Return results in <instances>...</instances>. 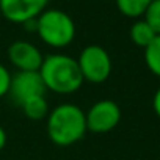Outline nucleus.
I'll list each match as a JSON object with an SVG mask.
<instances>
[{
  "label": "nucleus",
  "instance_id": "obj_1",
  "mask_svg": "<svg viewBox=\"0 0 160 160\" xmlns=\"http://www.w3.org/2000/svg\"><path fill=\"white\" fill-rule=\"evenodd\" d=\"M47 135L53 144L66 148L80 141L87 133L85 112L75 104H60L47 115Z\"/></svg>",
  "mask_w": 160,
  "mask_h": 160
},
{
  "label": "nucleus",
  "instance_id": "obj_2",
  "mask_svg": "<svg viewBox=\"0 0 160 160\" xmlns=\"http://www.w3.org/2000/svg\"><path fill=\"white\" fill-rule=\"evenodd\" d=\"M38 72L46 90L57 94H72L82 88L85 82L77 60L64 53H50L44 57Z\"/></svg>",
  "mask_w": 160,
  "mask_h": 160
},
{
  "label": "nucleus",
  "instance_id": "obj_3",
  "mask_svg": "<svg viewBox=\"0 0 160 160\" xmlns=\"http://www.w3.org/2000/svg\"><path fill=\"white\" fill-rule=\"evenodd\" d=\"M35 32L44 44L55 49H63L74 41L75 24L68 13L57 8H46L36 18Z\"/></svg>",
  "mask_w": 160,
  "mask_h": 160
},
{
  "label": "nucleus",
  "instance_id": "obj_4",
  "mask_svg": "<svg viewBox=\"0 0 160 160\" xmlns=\"http://www.w3.org/2000/svg\"><path fill=\"white\" fill-rule=\"evenodd\" d=\"M77 64L83 80L90 83H104L112 74V58L108 52L98 44L87 46L80 52Z\"/></svg>",
  "mask_w": 160,
  "mask_h": 160
},
{
  "label": "nucleus",
  "instance_id": "obj_5",
  "mask_svg": "<svg viewBox=\"0 0 160 160\" xmlns=\"http://www.w3.org/2000/svg\"><path fill=\"white\" fill-rule=\"evenodd\" d=\"M87 129L94 133H107L113 130L121 121V108L110 99L98 101L85 113Z\"/></svg>",
  "mask_w": 160,
  "mask_h": 160
},
{
  "label": "nucleus",
  "instance_id": "obj_6",
  "mask_svg": "<svg viewBox=\"0 0 160 160\" xmlns=\"http://www.w3.org/2000/svg\"><path fill=\"white\" fill-rule=\"evenodd\" d=\"M46 87L38 71H18L11 75L10 93L13 101L21 105L33 96H46Z\"/></svg>",
  "mask_w": 160,
  "mask_h": 160
},
{
  "label": "nucleus",
  "instance_id": "obj_7",
  "mask_svg": "<svg viewBox=\"0 0 160 160\" xmlns=\"http://www.w3.org/2000/svg\"><path fill=\"white\" fill-rule=\"evenodd\" d=\"M49 0H0V13L13 24H25L36 19L46 8Z\"/></svg>",
  "mask_w": 160,
  "mask_h": 160
},
{
  "label": "nucleus",
  "instance_id": "obj_8",
  "mask_svg": "<svg viewBox=\"0 0 160 160\" xmlns=\"http://www.w3.org/2000/svg\"><path fill=\"white\" fill-rule=\"evenodd\" d=\"M8 60L18 71H39L44 55L41 50L28 41H14L8 47Z\"/></svg>",
  "mask_w": 160,
  "mask_h": 160
},
{
  "label": "nucleus",
  "instance_id": "obj_9",
  "mask_svg": "<svg viewBox=\"0 0 160 160\" xmlns=\"http://www.w3.org/2000/svg\"><path fill=\"white\" fill-rule=\"evenodd\" d=\"M28 119L39 121L49 115V104L46 96H33L19 105Z\"/></svg>",
  "mask_w": 160,
  "mask_h": 160
},
{
  "label": "nucleus",
  "instance_id": "obj_10",
  "mask_svg": "<svg viewBox=\"0 0 160 160\" xmlns=\"http://www.w3.org/2000/svg\"><path fill=\"white\" fill-rule=\"evenodd\" d=\"M129 35H130L132 42H133L135 46L141 47V49L148 47V46L152 42V39L157 36V33L151 28V25H149L144 19L133 22V24H132V27H130Z\"/></svg>",
  "mask_w": 160,
  "mask_h": 160
},
{
  "label": "nucleus",
  "instance_id": "obj_11",
  "mask_svg": "<svg viewBox=\"0 0 160 160\" xmlns=\"http://www.w3.org/2000/svg\"><path fill=\"white\" fill-rule=\"evenodd\" d=\"M151 2L152 0H116V7L121 14L137 19L144 14Z\"/></svg>",
  "mask_w": 160,
  "mask_h": 160
},
{
  "label": "nucleus",
  "instance_id": "obj_12",
  "mask_svg": "<svg viewBox=\"0 0 160 160\" xmlns=\"http://www.w3.org/2000/svg\"><path fill=\"white\" fill-rule=\"evenodd\" d=\"M144 61L148 69L154 75L160 77V35H157L152 42L144 47Z\"/></svg>",
  "mask_w": 160,
  "mask_h": 160
},
{
  "label": "nucleus",
  "instance_id": "obj_13",
  "mask_svg": "<svg viewBox=\"0 0 160 160\" xmlns=\"http://www.w3.org/2000/svg\"><path fill=\"white\" fill-rule=\"evenodd\" d=\"M143 16L144 21L151 25V28L157 35H160V0H152Z\"/></svg>",
  "mask_w": 160,
  "mask_h": 160
},
{
  "label": "nucleus",
  "instance_id": "obj_14",
  "mask_svg": "<svg viewBox=\"0 0 160 160\" xmlns=\"http://www.w3.org/2000/svg\"><path fill=\"white\" fill-rule=\"evenodd\" d=\"M10 85H11V72L0 63V98H3L10 93Z\"/></svg>",
  "mask_w": 160,
  "mask_h": 160
},
{
  "label": "nucleus",
  "instance_id": "obj_15",
  "mask_svg": "<svg viewBox=\"0 0 160 160\" xmlns=\"http://www.w3.org/2000/svg\"><path fill=\"white\" fill-rule=\"evenodd\" d=\"M152 107H154V112H155V115L160 118V88L155 91V94H154V99H152Z\"/></svg>",
  "mask_w": 160,
  "mask_h": 160
},
{
  "label": "nucleus",
  "instance_id": "obj_16",
  "mask_svg": "<svg viewBox=\"0 0 160 160\" xmlns=\"http://www.w3.org/2000/svg\"><path fill=\"white\" fill-rule=\"evenodd\" d=\"M5 144H7V132L2 126H0V151L5 148Z\"/></svg>",
  "mask_w": 160,
  "mask_h": 160
}]
</instances>
